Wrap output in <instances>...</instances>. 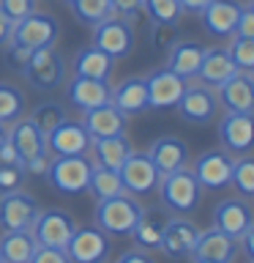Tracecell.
<instances>
[{
	"label": "cell",
	"instance_id": "cell-1",
	"mask_svg": "<svg viewBox=\"0 0 254 263\" xmlns=\"http://www.w3.org/2000/svg\"><path fill=\"white\" fill-rule=\"evenodd\" d=\"M156 189H159L161 205L170 214H175V217H188L202 200V186H200V181L194 178V173L188 164L167 173V176H161Z\"/></svg>",
	"mask_w": 254,
	"mask_h": 263
},
{
	"label": "cell",
	"instance_id": "cell-2",
	"mask_svg": "<svg viewBox=\"0 0 254 263\" xmlns=\"http://www.w3.org/2000/svg\"><path fill=\"white\" fill-rule=\"evenodd\" d=\"M8 143L14 145L16 159H19L25 173L33 176H44L47 164H49V151H47V137L36 129V123L30 118H16L14 123H8Z\"/></svg>",
	"mask_w": 254,
	"mask_h": 263
},
{
	"label": "cell",
	"instance_id": "cell-3",
	"mask_svg": "<svg viewBox=\"0 0 254 263\" xmlns=\"http://www.w3.org/2000/svg\"><path fill=\"white\" fill-rule=\"evenodd\" d=\"M30 88L36 90H55L57 85L66 82V61L63 55L55 49V44L49 47H38L28 55V61L19 69Z\"/></svg>",
	"mask_w": 254,
	"mask_h": 263
},
{
	"label": "cell",
	"instance_id": "cell-4",
	"mask_svg": "<svg viewBox=\"0 0 254 263\" xmlns=\"http://www.w3.org/2000/svg\"><path fill=\"white\" fill-rule=\"evenodd\" d=\"M139 211H142V205L129 192L107 197V200H96V228H101L107 236H129Z\"/></svg>",
	"mask_w": 254,
	"mask_h": 263
},
{
	"label": "cell",
	"instance_id": "cell-5",
	"mask_svg": "<svg viewBox=\"0 0 254 263\" xmlns=\"http://www.w3.org/2000/svg\"><path fill=\"white\" fill-rule=\"evenodd\" d=\"M93 170V162L88 159V154L79 156H52L47 164V181L55 192L60 195H82L88 189V178Z\"/></svg>",
	"mask_w": 254,
	"mask_h": 263
},
{
	"label": "cell",
	"instance_id": "cell-6",
	"mask_svg": "<svg viewBox=\"0 0 254 263\" xmlns=\"http://www.w3.org/2000/svg\"><path fill=\"white\" fill-rule=\"evenodd\" d=\"M137 44V33H134V22L126 16L112 14L110 20L93 25V47H98L101 52H107L115 61L129 58L131 49Z\"/></svg>",
	"mask_w": 254,
	"mask_h": 263
},
{
	"label": "cell",
	"instance_id": "cell-7",
	"mask_svg": "<svg viewBox=\"0 0 254 263\" xmlns=\"http://www.w3.org/2000/svg\"><path fill=\"white\" fill-rule=\"evenodd\" d=\"M66 255L71 263H104L110 258V236L96 225H85V228H74L71 238L66 241Z\"/></svg>",
	"mask_w": 254,
	"mask_h": 263
},
{
	"label": "cell",
	"instance_id": "cell-8",
	"mask_svg": "<svg viewBox=\"0 0 254 263\" xmlns=\"http://www.w3.org/2000/svg\"><path fill=\"white\" fill-rule=\"evenodd\" d=\"M175 110L180 112V118L186 123H197V126H205V123H210L213 118L219 115V99H216V90L202 85V82H194V85L183 88V93H180Z\"/></svg>",
	"mask_w": 254,
	"mask_h": 263
},
{
	"label": "cell",
	"instance_id": "cell-9",
	"mask_svg": "<svg viewBox=\"0 0 254 263\" xmlns=\"http://www.w3.org/2000/svg\"><path fill=\"white\" fill-rule=\"evenodd\" d=\"M57 20L52 14H44V11H30L28 16H22L19 22H14V33H11V41L19 44L25 49H38V47H49L57 41Z\"/></svg>",
	"mask_w": 254,
	"mask_h": 263
},
{
	"label": "cell",
	"instance_id": "cell-10",
	"mask_svg": "<svg viewBox=\"0 0 254 263\" xmlns=\"http://www.w3.org/2000/svg\"><path fill=\"white\" fill-rule=\"evenodd\" d=\"M74 219L69 211L63 209H49V211H38L36 222L30 225V233L36 238L38 247H66V241L74 233Z\"/></svg>",
	"mask_w": 254,
	"mask_h": 263
},
{
	"label": "cell",
	"instance_id": "cell-11",
	"mask_svg": "<svg viewBox=\"0 0 254 263\" xmlns=\"http://www.w3.org/2000/svg\"><path fill=\"white\" fill-rule=\"evenodd\" d=\"M219 143L229 156H243L254 143V121L251 112H224L219 121Z\"/></svg>",
	"mask_w": 254,
	"mask_h": 263
},
{
	"label": "cell",
	"instance_id": "cell-12",
	"mask_svg": "<svg viewBox=\"0 0 254 263\" xmlns=\"http://www.w3.org/2000/svg\"><path fill=\"white\" fill-rule=\"evenodd\" d=\"M38 203L22 189L0 195V228L3 230H30L38 217Z\"/></svg>",
	"mask_w": 254,
	"mask_h": 263
},
{
	"label": "cell",
	"instance_id": "cell-13",
	"mask_svg": "<svg viewBox=\"0 0 254 263\" xmlns=\"http://www.w3.org/2000/svg\"><path fill=\"white\" fill-rule=\"evenodd\" d=\"M145 88H147V110H175L178 99L186 88V80L164 66V69L147 74Z\"/></svg>",
	"mask_w": 254,
	"mask_h": 263
},
{
	"label": "cell",
	"instance_id": "cell-14",
	"mask_svg": "<svg viewBox=\"0 0 254 263\" xmlns=\"http://www.w3.org/2000/svg\"><path fill=\"white\" fill-rule=\"evenodd\" d=\"M90 135L82 126V121L66 118L47 135V151L49 156H79L90 151Z\"/></svg>",
	"mask_w": 254,
	"mask_h": 263
},
{
	"label": "cell",
	"instance_id": "cell-15",
	"mask_svg": "<svg viewBox=\"0 0 254 263\" xmlns=\"http://www.w3.org/2000/svg\"><path fill=\"white\" fill-rule=\"evenodd\" d=\"M120 176V184H123V192L129 195H147L153 192L156 186H159V170L153 167V162L147 159V154H131L126 162H123V167L118 170Z\"/></svg>",
	"mask_w": 254,
	"mask_h": 263
},
{
	"label": "cell",
	"instance_id": "cell-16",
	"mask_svg": "<svg viewBox=\"0 0 254 263\" xmlns=\"http://www.w3.org/2000/svg\"><path fill=\"white\" fill-rule=\"evenodd\" d=\"M197 236H200V228L188 217H170L167 228H164V236H161V244H159V252H164L172 260L192 258Z\"/></svg>",
	"mask_w": 254,
	"mask_h": 263
},
{
	"label": "cell",
	"instance_id": "cell-17",
	"mask_svg": "<svg viewBox=\"0 0 254 263\" xmlns=\"http://www.w3.org/2000/svg\"><path fill=\"white\" fill-rule=\"evenodd\" d=\"M232 159L227 151H205L194 162V178L200 181L202 189H227L229 186V173H232Z\"/></svg>",
	"mask_w": 254,
	"mask_h": 263
},
{
	"label": "cell",
	"instance_id": "cell-18",
	"mask_svg": "<svg viewBox=\"0 0 254 263\" xmlns=\"http://www.w3.org/2000/svg\"><path fill=\"white\" fill-rule=\"evenodd\" d=\"M216 90L219 107L227 112H251L254 107V80L249 71H235L229 80H224Z\"/></svg>",
	"mask_w": 254,
	"mask_h": 263
},
{
	"label": "cell",
	"instance_id": "cell-19",
	"mask_svg": "<svg viewBox=\"0 0 254 263\" xmlns=\"http://www.w3.org/2000/svg\"><path fill=\"white\" fill-rule=\"evenodd\" d=\"M213 228L238 241L251 228V209L246 203V197H227V200H221L213 209Z\"/></svg>",
	"mask_w": 254,
	"mask_h": 263
},
{
	"label": "cell",
	"instance_id": "cell-20",
	"mask_svg": "<svg viewBox=\"0 0 254 263\" xmlns=\"http://www.w3.org/2000/svg\"><path fill=\"white\" fill-rule=\"evenodd\" d=\"M241 8H243L241 0H210L200 11L202 28L213 39H229L235 33V22L241 16Z\"/></svg>",
	"mask_w": 254,
	"mask_h": 263
},
{
	"label": "cell",
	"instance_id": "cell-21",
	"mask_svg": "<svg viewBox=\"0 0 254 263\" xmlns=\"http://www.w3.org/2000/svg\"><path fill=\"white\" fill-rule=\"evenodd\" d=\"M126 123H129V118L112 102L98 104V107H93V110L82 112V126L88 129L90 140H101V137H112V135H126Z\"/></svg>",
	"mask_w": 254,
	"mask_h": 263
},
{
	"label": "cell",
	"instance_id": "cell-22",
	"mask_svg": "<svg viewBox=\"0 0 254 263\" xmlns=\"http://www.w3.org/2000/svg\"><path fill=\"white\" fill-rule=\"evenodd\" d=\"M145 154L153 162V167L159 170V176H167V173L188 164V145L175 135H164L159 140H153Z\"/></svg>",
	"mask_w": 254,
	"mask_h": 263
},
{
	"label": "cell",
	"instance_id": "cell-23",
	"mask_svg": "<svg viewBox=\"0 0 254 263\" xmlns=\"http://www.w3.org/2000/svg\"><path fill=\"white\" fill-rule=\"evenodd\" d=\"M167 219H170L167 209H142L139 211L134 228H131V233H129L131 238H134L137 250H145V252L159 250L164 228H167Z\"/></svg>",
	"mask_w": 254,
	"mask_h": 263
},
{
	"label": "cell",
	"instance_id": "cell-24",
	"mask_svg": "<svg viewBox=\"0 0 254 263\" xmlns=\"http://www.w3.org/2000/svg\"><path fill=\"white\" fill-rule=\"evenodd\" d=\"M110 82L104 80H90V77H77L74 74V80L66 85V99H69V104L74 110L85 112V110H93L98 104H107L110 102Z\"/></svg>",
	"mask_w": 254,
	"mask_h": 263
},
{
	"label": "cell",
	"instance_id": "cell-25",
	"mask_svg": "<svg viewBox=\"0 0 254 263\" xmlns=\"http://www.w3.org/2000/svg\"><path fill=\"white\" fill-rule=\"evenodd\" d=\"M238 255V241L229 238L227 233H221L216 228H208V230H200L194 241V250H192V258H202V260H224L229 263Z\"/></svg>",
	"mask_w": 254,
	"mask_h": 263
},
{
	"label": "cell",
	"instance_id": "cell-26",
	"mask_svg": "<svg viewBox=\"0 0 254 263\" xmlns=\"http://www.w3.org/2000/svg\"><path fill=\"white\" fill-rule=\"evenodd\" d=\"M110 102L118 107V110L131 118V115H139L147 110V88H145V77H126L123 82L112 88Z\"/></svg>",
	"mask_w": 254,
	"mask_h": 263
},
{
	"label": "cell",
	"instance_id": "cell-27",
	"mask_svg": "<svg viewBox=\"0 0 254 263\" xmlns=\"http://www.w3.org/2000/svg\"><path fill=\"white\" fill-rule=\"evenodd\" d=\"M235 71L238 69L232 66V61H229L227 47H210V49H205V55H202V63H200V69H197V80L208 88H219L221 82L229 80Z\"/></svg>",
	"mask_w": 254,
	"mask_h": 263
},
{
	"label": "cell",
	"instance_id": "cell-28",
	"mask_svg": "<svg viewBox=\"0 0 254 263\" xmlns=\"http://www.w3.org/2000/svg\"><path fill=\"white\" fill-rule=\"evenodd\" d=\"M205 49H208V47H202L200 41H183V39H180L178 44L167 52V69L175 71L178 77H183L186 82L194 80L197 69H200V63H202Z\"/></svg>",
	"mask_w": 254,
	"mask_h": 263
},
{
	"label": "cell",
	"instance_id": "cell-29",
	"mask_svg": "<svg viewBox=\"0 0 254 263\" xmlns=\"http://www.w3.org/2000/svg\"><path fill=\"white\" fill-rule=\"evenodd\" d=\"M90 151L96 156V164L110 167V170H120L123 162L134 154V145H131V140L126 135H112V137L93 140V143H90Z\"/></svg>",
	"mask_w": 254,
	"mask_h": 263
},
{
	"label": "cell",
	"instance_id": "cell-30",
	"mask_svg": "<svg viewBox=\"0 0 254 263\" xmlns=\"http://www.w3.org/2000/svg\"><path fill=\"white\" fill-rule=\"evenodd\" d=\"M112 71H115V58H110L93 44L79 49V52L74 55V74H77V77H90V80L110 82Z\"/></svg>",
	"mask_w": 254,
	"mask_h": 263
},
{
	"label": "cell",
	"instance_id": "cell-31",
	"mask_svg": "<svg viewBox=\"0 0 254 263\" xmlns=\"http://www.w3.org/2000/svg\"><path fill=\"white\" fill-rule=\"evenodd\" d=\"M36 247L38 244L30 230H6L0 236V260L3 263H30Z\"/></svg>",
	"mask_w": 254,
	"mask_h": 263
},
{
	"label": "cell",
	"instance_id": "cell-32",
	"mask_svg": "<svg viewBox=\"0 0 254 263\" xmlns=\"http://www.w3.org/2000/svg\"><path fill=\"white\" fill-rule=\"evenodd\" d=\"M88 192L93 195L96 200H107V197L120 195V192H123V184H120L118 170H110V167H101V164H93L90 178H88Z\"/></svg>",
	"mask_w": 254,
	"mask_h": 263
},
{
	"label": "cell",
	"instance_id": "cell-33",
	"mask_svg": "<svg viewBox=\"0 0 254 263\" xmlns=\"http://www.w3.org/2000/svg\"><path fill=\"white\" fill-rule=\"evenodd\" d=\"M25 107H28V99L16 85L11 82H0V123H14L16 118L25 115Z\"/></svg>",
	"mask_w": 254,
	"mask_h": 263
},
{
	"label": "cell",
	"instance_id": "cell-34",
	"mask_svg": "<svg viewBox=\"0 0 254 263\" xmlns=\"http://www.w3.org/2000/svg\"><path fill=\"white\" fill-rule=\"evenodd\" d=\"M71 14L85 25H98L115 14L110 0H69Z\"/></svg>",
	"mask_w": 254,
	"mask_h": 263
},
{
	"label": "cell",
	"instance_id": "cell-35",
	"mask_svg": "<svg viewBox=\"0 0 254 263\" xmlns=\"http://www.w3.org/2000/svg\"><path fill=\"white\" fill-rule=\"evenodd\" d=\"M229 184L235 186V192L241 197L254 195V159L249 154L235 156L232 159V173H229Z\"/></svg>",
	"mask_w": 254,
	"mask_h": 263
},
{
	"label": "cell",
	"instance_id": "cell-36",
	"mask_svg": "<svg viewBox=\"0 0 254 263\" xmlns=\"http://www.w3.org/2000/svg\"><path fill=\"white\" fill-rule=\"evenodd\" d=\"M66 118H69V115H66V107L57 104V102H44V104H38L36 110H33V115H30V121L36 123V129H38L44 137H47L60 121H66Z\"/></svg>",
	"mask_w": 254,
	"mask_h": 263
},
{
	"label": "cell",
	"instance_id": "cell-37",
	"mask_svg": "<svg viewBox=\"0 0 254 263\" xmlns=\"http://www.w3.org/2000/svg\"><path fill=\"white\" fill-rule=\"evenodd\" d=\"M142 11L151 16V22H170V25H178V20L183 16L178 0H142Z\"/></svg>",
	"mask_w": 254,
	"mask_h": 263
},
{
	"label": "cell",
	"instance_id": "cell-38",
	"mask_svg": "<svg viewBox=\"0 0 254 263\" xmlns=\"http://www.w3.org/2000/svg\"><path fill=\"white\" fill-rule=\"evenodd\" d=\"M147 36H151V47L156 52L167 55L180 41V28L178 25H170V22H151V33Z\"/></svg>",
	"mask_w": 254,
	"mask_h": 263
},
{
	"label": "cell",
	"instance_id": "cell-39",
	"mask_svg": "<svg viewBox=\"0 0 254 263\" xmlns=\"http://www.w3.org/2000/svg\"><path fill=\"white\" fill-rule=\"evenodd\" d=\"M232 44L227 47V55L238 71H249L254 69V39H241V36H229Z\"/></svg>",
	"mask_w": 254,
	"mask_h": 263
},
{
	"label": "cell",
	"instance_id": "cell-40",
	"mask_svg": "<svg viewBox=\"0 0 254 263\" xmlns=\"http://www.w3.org/2000/svg\"><path fill=\"white\" fill-rule=\"evenodd\" d=\"M22 181H25V170L19 164H0V195L22 189Z\"/></svg>",
	"mask_w": 254,
	"mask_h": 263
},
{
	"label": "cell",
	"instance_id": "cell-41",
	"mask_svg": "<svg viewBox=\"0 0 254 263\" xmlns=\"http://www.w3.org/2000/svg\"><path fill=\"white\" fill-rule=\"evenodd\" d=\"M0 11H3L8 20L19 22L22 16L36 11V0H0Z\"/></svg>",
	"mask_w": 254,
	"mask_h": 263
},
{
	"label": "cell",
	"instance_id": "cell-42",
	"mask_svg": "<svg viewBox=\"0 0 254 263\" xmlns=\"http://www.w3.org/2000/svg\"><path fill=\"white\" fill-rule=\"evenodd\" d=\"M232 36L254 39V6L251 3H243L241 16H238V22H235V33H232Z\"/></svg>",
	"mask_w": 254,
	"mask_h": 263
},
{
	"label": "cell",
	"instance_id": "cell-43",
	"mask_svg": "<svg viewBox=\"0 0 254 263\" xmlns=\"http://www.w3.org/2000/svg\"><path fill=\"white\" fill-rule=\"evenodd\" d=\"M30 263H71L66 250L60 247H36V252H33Z\"/></svg>",
	"mask_w": 254,
	"mask_h": 263
},
{
	"label": "cell",
	"instance_id": "cell-44",
	"mask_svg": "<svg viewBox=\"0 0 254 263\" xmlns=\"http://www.w3.org/2000/svg\"><path fill=\"white\" fill-rule=\"evenodd\" d=\"M112 11L118 16H126V20L134 22L139 14H142V0H110Z\"/></svg>",
	"mask_w": 254,
	"mask_h": 263
},
{
	"label": "cell",
	"instance_id": "cell-45",
	"mask_svg": "<svg viewBox=\"0 0 254 263\" xmlns=\"http://www.w3.org/2000/svg\"><path fill=\"white\" fill-rule=\"evenodd\" d=\"M3 49H6V63L11 66V69H16V71L22 69L25 61H28V55H30V49H25V47H19V44H14V41H8Z\"/></svg>",
	"mask_w": 254,
	"mask_h": 263
},
{
	"label": "cell",
	"instance_id": "cell-46",
	"mask_svg": "<svg viewBox=\"0 0 254 263\" xmlns=\"http://www.w3.org/2000/svg\"><path fill=\"white\" fill-rule=\"evenodd\" d=\"M115 263H153V258L145 250H129V252H123Z\"/></svg>",
	"mask_w": 254,
	"mask_h": 263
},
{
	"label": "cell",
	"instance_id": "cell-47",
	"mask_svg": "<svg viewBox=\"0 0 254 263\" xmlns=\"http://www.w3.org/2000/svg\"><path fill=\"white\" fill-rule=\"evenodd\" d=\"M11 33H14V20H8V16L0 11V47H6L8 41H11Z\"/></svg>",
	"mask_w": 254,
	"mask_h": 263
},
{
	"label": "cell",
	"instance_id": "cell-48",
	"mask_svg": "<svg viewBox=\"0 0 254 263\" xmlns=\"http://www.w3.org/2000/svg\"><path fill=\"white\" fill-rule=\"evenodd\" d=\"M178 3H180V11L183 14H200L210 0H178Z\"/></svg>",
	"mask_w": 254,
	"mask_h": 263
},
{
	"label": "cell",
	"instance_id": "cell-49",
	"mask_svg": "<svg viewBox=\"0 0 254 263\" xmlns=\"http://www.w3.org/2000/svg\"><path fill=\"white\" fill-rule=\"evenodd\" d=\"M238 241L243 244V252H246V258H254V228H249L246 233L238 238Z\"/></svg>",
	"mask_w": 254,
	"mask_h": 263
},
{
	"label": "cell",
	"instance_id": "cell-50",
	"mask_svg": "<svg viewBox=\"0 0 254 263\" xmlns=\"http://www.w3.org/2000/svg\"><path fill=\"white\" fill-rule=\"evenodd\" d=\"M6 137H8V129H6V123H0V145L6 143Z\"/></svg>",
	"mask_w": 254,
	"mask_h": 263
},
{
	"label": "cell",
	"instance_id": "cell-51",
	"mask_svg": "<svg viewBox=\"0 0 254 263\" xmlns=\"http://www.w3.org/2000/svg\"><path fill=\"white\" fill-rule=\"evenodd\" d=\"M192 263H224V260H202V258H192Z\"/></svg>",
	"mask_w": 254,
	"mask_h": 263
},
{
	"label": "cell",
	"instance_id": "cell-52",
	"mask_svg": "<svg viewBox=\"0 0 254 263\" xmlns=\"http://www.w3.org/2000/svg\"><path fill=\"white\" fill-rule=\"evenodd\" d=\"M66 3H69V0H66Z\"/></svg>",
	"mask_w": 254,
	"mask_h": 263
},
{
	"label": "cell",
	"instance_id": "cell-53",
	"mask_svg": "<svg viewBox=\"0 0 254 263\" xmlns=\"http://www.w3.org/2000/svg\"><path fill=\"white\" fill-rule=\"evenodd\" d=\"M0 263H3V260H0Z\"/></svg>",
	"mask_w": 254,
	"mask_h": 263
}]
</instances>
